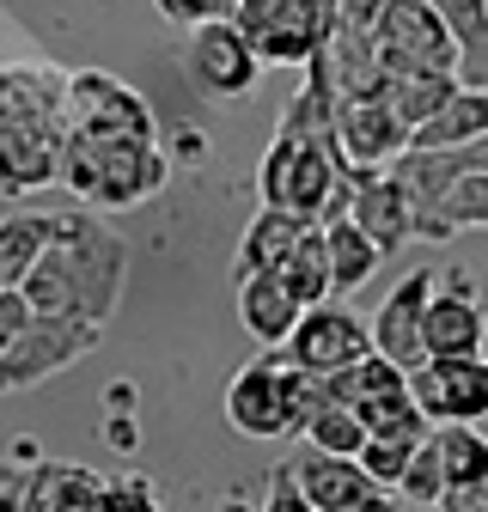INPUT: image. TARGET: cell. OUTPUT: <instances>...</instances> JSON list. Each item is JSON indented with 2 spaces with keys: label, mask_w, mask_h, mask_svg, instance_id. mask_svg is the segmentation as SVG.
<instances>
[{
  "label": "cell",
  "mask_w": 488,
  "mask_h": 512,
  "mask_svg": "<svg viewBox=\"0 0 488 512\" xmlns=\"http://www.w3.org/2000/svg\"><path fill=\"white\" fill-rule=\"evenodd\" d=\"M122 275H129L122 232H110L98 214H55V232L37 250V263L25 269L19 293L31 299V311L110 324L122 305Z\"/></svg>",
  "instance_id": "cell-1"
},
{
  "label": "cell",
  "mask_w": 488,
  "mask_h": 512,
  "mask_svg": "<svg viewBox=\"0 0 488 512\" xmlns=\"http://www.w3.org/2000/svg\"><path fill=\"white\" fill-rule=\"evenodd\" d=\"M68 147V74L43 61L0 68V196H31L55 183Z\"/></svg>",
  "instance_id": "cell-2"
},
{
  "label": "cell",
  "mask_w": 488,
  "mask_h": 512,
  "mask_svg": "<svg viewBox=\"0 0 488 512\" xmlns=\"http://www.w3.org/2000/svg\"><path fill=\"white\" fill-rule=\"evenodd\" d=\"M55 183H68L98 214H129L171 183V159L159 141H92V135H74L68 128Z\"/></svg>",
  "instance_id": "cell-3"
},
{
  "label": "cell",
  "mask_w": 488,
  "mask_h": 512,
  "mask_svg": "<svg viewBox=\"0 0 488 512\" xmlns=\"http://www.w3.org/2000/svg\"><path fill=\"white\" fill-rule=\"evenodd\" d=\"M257 196L263 208H293L299 220H336L354 202L348 183V159L336 141H299V135H275L263 165H257Z\"/></svg>",
  "instance_id": "cell-4"
},
{
  "label": "cell",
  "mask_w": 488,
  "mask_h": 512,
  "mask_svg": "<svg viewBox=\"0 0 488 512\" xmlns=\"http://www.w3.org/2000/svg\"><path fill=\"white\" fill-rule=\"evenodd\" d=\"M318 403H324V378L299 372L275 348L251 366H238V378L226 384V421L244 439H287L312 421Z\"/></svg>",
  "instance_id": "cell-5"
},
{
  "label": "cell",
  "mask_w": 488,
  "mask_h": 512,
  "mask_svg": "<svg viewBox=\"0 0 488 512\" xmlns=\"http://www.w3.org/2000/svg\"><path fill=\"white\" fill-rule=\"evenodd\" d=\"M104 342V324L92 317H49V311H31V324L0 348V397H19L31 384L68 372L74 360H86L92 348Z\"/></svg>",
  "instance_id": "cell-6"
},
{
  "label": "cell",
  "mask_w": 488,
  "mask_h": 512,
  "mask_svg": "<svg viewBox=\"0 0 488 512\" xmlns=\"http://www.w3.org/2000/svg\"><path fill=\"white\" fill-rule=\"evenodd\" d=\"M226 19L244 31V43L257 49L263 68H305L330 31L324 0H232Z\"/></svg>",
  "instance_id": "cell-7"
},
{
  "label": "cell",
  "mask_w": 488,
  "mask_h": 512,
  "mask_svg": "<svg viewBox=\"0 0 488 512\" xmlns=\"http://www.w3.org/2000/svg\"><path fill=\"white\" fill-rule=\"evenodd\" d=\"M379 49V68L385 80L397 74H452L458 68V49H452V31L440 25V13L427 0H385L379 19L366 25Z\"/></svg>",
  "instance_id": "cell-8"
},
{
  "label": "cell",
  "mask_w": 488,
  "mask_h": 512,
  "mask_svg": "<svg viewBox=\"0 0 488 512\" xmlns=\"http://www.w3.org/2000/svg\"><path fill=\"white\" fill-rule=\"evenodd\" d=\"M68 128L92 141H159L153 104L104 68H80L68 74Z\"/></svg>",
  "instance_id": "cell-9"
},
{
  "label": "cell",
  "mask_w": 488,
  "mask_h": 512,
  "mask_svg": "<svg viewBox=\"0 0 488 512\" xmlns=\"http://www.w3.org/2000/svg\"><path fill=\"white\" fill-rule=\"evenodd\" d=\"M183 74H190V86L202 98L232 104V98H244L257 86L263 61H257V49L244 43V31L232 19H202V25H190V43H183Z\"/></svg>",
  "instance_id": "cell-10"
},
{
  "label": "cell",
  "mask_w": 488,
  "mask_h": 512,
  "mask_svg": "<svg viewBox=\"0 0 488 512\" xmlns=\"http://www.w3.org/2000/svg\"><path fill=\"white\" fill-rule=\"evenodd\" d=\"M482 342H488V311L476 299L470 269L434 275V299L421 311V354L427 360H464V354H482Z\"/></svg>",
  "instance_id": "cell-11"
},
{
  "label": "cell",
  "mask_w": 488,
  "mask_h": 512,
  "mask_svg": "<svg viewBox=\"0 0 488 512\" xmlns=\"http://www.w3.org/2000/svg\"><path fill=\"white\" fill-rule=\"evenodd\" d=\"M287 360L299 372H312V378H330L342 366H354L360 354H373V336H366V317H354L348 305L324 299V305H305L299 311V324L287 330Z\"/></svg>",
  "instance_id": "cell-12"
},
{
  "label": "cell",
  "mask_w": 488,
  "mask_h": 512,
  "mask_svg": "<svg viewBox=\"0 0 488 512\" xmlns=\"http://www.w3.org/2000/svg\"><path fill=\"white\" fill-rule=\"evenodd\" d=\"M409 397L427 421H488V360H415L409 366Z\"/></svg>",
  "instance_id": "cell-13"
},
{
  "label": "cell",
  "mask_w": 488,
  "mask_h": 512,
  "mask_svg": "<svg viewBox=\"0 0 488 512\" xmlns=\"http://www.w3.org/2000/svg\"><path fill=\"white\" fill-rule=\"evenodd\" d=\"M348 183H354V202H348V220L379 244V256L403 250L415 238V208L403 196V183L385 171V165H348Z\"/></svg>",
  "instance_id": "cell-14"
},
{
  "label": "cell",
  "mask_w": 488,
  "mask_h": 512,
  "mask_svg": "<svg viewBox=\"0 0 488 512\" xmlns=\"http://www.w3.org/2000/svg\"><path fill=\"white\" fill-rule=\"evenodd\" d=\"M427 299H434V269H409L391 293H385V305L366 317V336H373V354H385L391 366H415V360H427L421 354V311H427Z\"/></svg>",
  "instance_id": "cell-15"
},
{
  "label": "cell",
  "mask_w": 488,
  "mask_h": 512,
  "mask_svg": "<svg viewBox=\"0 0 488 512\" xmlns=\"http://www.w3.org/2000/svg\"><path fill=\"white\" fill-rule=\"evenodd\" d=\"M305 74H324L336 86V98H379L385 92V68H379V49L366 31L354 25H336L324 31V43L312 49V61H305Z\"/></svg>",
  "instance_id": "cell-16"
},
{
  "label": "cell",
  "mask_w": 488,
  "mask_h": 512,
  "mask_svg": "<svg viewBox=\"0 0 488 512\" xmlns=\"http://www.w3.org/2000/svg\"><path fill=\"white\" fill-rule=\"evenodd\" d=\"M336 147L348 165H391L409 147V128L397 122V110L379 98H342L336 104Z\"/></svg>",
  "instance_id": "cell-17"
},
{
  "label": "cell",
  "mask_w": 488,
  "mask_h": 512,
  "mask_svg": "<svg viewBox=\"0 0 488 512\" xmlns=\"http://www.w3.org/2000/svg\"><path fill=\"white\" fill-rule=\"evenodd\" d=\"M287 464H293V482H299V494H305L312 512H360L373 500V482H366V470L354 458L312 452V445H305V452L287 458Z\"/></svg>",
  "instance_id": "cell-18"
},
{
  "label": "cell",
  "mask_w": 488,
  "mask_h": 512,
  "mask_svg": "<svg viewBox=\"0 0 488 512\" xmlns=\"http://www.w3.org/2000/svg\"><path fill=\"white\" fill-rule=\"evenodd\" d=\"M299 299L287 293V281L281 275H238V324L251 330L263 348H281L287 342V330L299 324Z\"/></svg>",
  "instance_id": "cell-19"
},
{
  "label": "cell",
  "mask_w": 488,
  "mask_h": 512,
  "mask_svg": "<svg viewBox=\"0 0 488 512\" xmlns=\"http://www.w3.org/2000/svg\"><path fill=\"white\" fill-rule=\"evenodd\" d=\"M440 13V25L452 31L458 49V86H488V0H427Z\"/></svg>",
  "instance_id": "cell-20"
},
{
  "label": "cell",
  "mask_w": 488,
  "mask_h": 512,
  "mask_svg": "<svg viewBox=\"0 0 488 512\" xmlns=\"http://www.w3.org/2000/svg\"><path fill=\"white\" fill-rule=\"evenodd\" d=\"M305 226H312V220H299L293 208H257V220L244 226V238H238V275H275Z\"/></svg>",
  "instance_id": "cell-21"
},
{
  "label": "cell",
  "mask_w": 488,
  "mask_h": 512,
  "mask_svg": "<svg viewBox=\"0 0 488 512\" xmlns=\"http://www.w3.org/2000/svg\"><path fill=\"white\" fill-rule=\"evenodd\" d=\"M482 135H488V86H458L409 135V147H464V141H482Z\"/></svg>",
  "instance_id": "cell-22"
},
{
  "label": "cell",
  "mask_w": 488,
  "mask_h": 512,
  "mask_svg": "<svg viewBox=\"0 0 488 512\" xmlns=\"http://www.w3.org/2000/svg\"><path fill=\"white\" fill-rule=\"evenodd\" d=\"M318 232H324V250H330V281H336V293H360L366 281L379 275V263H385V256H379V244L366 238V232H360L348 214L324 220Z\"/></svg>",
  "instance_id": "cell-23"
},
{
  "label": "cell",
  "mask_w": 488,
  "mask_h": 512,
  "mask_svg": "<svg viewBox=\"0 0 488 512\" xmlns=\"http://www.w3.org/2000/svg\"><path fill=\"white\" fill-rule=\"evenodd\" d=\"M275 275L287 281V293H293L299 305H324V299H336L330 250H324V232H318V226H305V232H299V244L287 250V263H281Z\"/></svg>",
  "instance_id": "cell-24"
},
{
  "label": "cell",
  "mask_w": 488,
  "mask_h": 512,
  "mask_svg": "<svg viewBox=\"0 0 488 512\" xmlns=\"http://www.w3.org/2000/svg\"><path fill=\"white\" fill-rule=\"evenodd\" d=\"M434 452H440L446 488L488 476V433H482L476 421H434Z\"/></svg>",
  "instance_id": "cell-25"
},
{
  "label": "cell",
  "mask_w": 488,
  "mask_h": 512,
  "mask_svg": "<svg viewBox=\"0 0 488 512\" xmlns=\"http://www.w3.org/2000/svg\"><path fill=\"white\" fill-rule=\"evenodd\" d=\"M336 86L324 74H305L299 98L281 110V135H299V141H336Z\"/></svg>",
  "instance_id": "cell-26"
},
{
  "label": "cell",
  "mask_w": 488,
  "mask_h": 512,
  "mask_svg": "<svg viewBox=\"0 0 488 512\" xmlns=\"http://www.w3.org/2000/svg\"><path fill=\"white\" fill-rule=\"evenodd\" d=\"M55 214H7L0 220V287H19L25 269L37 263V250L49 244Z\"/></svg>",
  "instance_id": "cell-27"
},
{
  "label": "cell",
  "mask_w": 488,
  "mask_h": 512,
  "mask_svg": "<svg viewBox=\"0 0 488 512\" xmlns=\"http://www.w3.org/2000/svg\"><path fill=\"white\" fill-rule=\"evenodd\" d=\"M354 409H360V421H366V439H403V445H421L427 427H434V421L415 409L409 384H403V391H385V397H366V403H354Z\"/></svg>",
  "instance_id": "cell-28"
},
{
  "label": "cell",
  "mask_w": 488,
  "mask_h": 512,
  "mask_svg": "<svg viewBox=\"0 0 488 512\" xmlns=\"http://www.w3.org/2000/svg\"><path fill=\"white\" fill-rule=\"evenodd\" d=\"M452 92H458V74H397V80H385V104L397 110V122L409 128V135H415V128L434 116Z\"/></svg>",
  "instance_id": "cell-29"
},
{
  "label": "cell",
  "mask_w": 488,
  "mask_h": 512,
  "mask_svg": "<svg viewBox=\"0 0 488 512\" xmlns=\"http://www.w3.org/2000/svg\"><path fill=\"white\" fill-rule=\"evenodd\" d=\"M299 433H305V445H312V452H336V458H354L360 445H366L360 409H354V403H336L330 391H324V403L312 409V421H305Z\"/></svg>",
  "instance_id": "cell-30"
},
{
  "label": "cell",
  "mask_w": 488,
  "mask_h": 512,
  "mask_svg": "<svg viewBox=\"0 0 488 512\" xmlns=\"http://www.w3.org/2000/svg\"><path fill=\"white\" fill-rule=\"evenodd\" d=\"M440 488H446V470H440V452H434V427H427V439L409 452V464H403V482H397V494L409 500V506H434L440 500Z\"/></svg>",
  "instance_id": "cell-31"
},
{
  "label": "cell",
  "mask_w": 488,
  "mask_h": 512,
  "mask_svg": "<svg viewBox=\"0 0 488 512\" xmlns=\"http://www.w3.org/2000/svg\"><path fill=\"white\" fill-rule=\"evenodd\" d=\"M409 452H415V445H403V439H366L360 452H354V464L366 470V482H373V488H397Z\"/></svg>",
  "instance_id": "cell-32"
},
{
  "label": "cell",
  "mask_w": 488,
  "mask_h": 512,
  "mask_svg": "<svg viewBox=\"0 0 488 512\" xmlns=\"http://www.w3.org/2000/svg\"><path fill=\"white\" fill-rule=\"evenodd\" d=\"M92 512H165V506H159L147 476H110V482H98Z\"/></svg>",
  "instance_id": "cell-33"
},
{
  "label": "cell",
  "mask_w": 488,
  "mask_h": 512,
  "mask_svg": "<svg viewBox=\"0 0 488 512\" xmlns=\"http://www.w3.org/2000/svg\"><path fill=\"white\" fill-rule=\"evenodd\" d=\"M153 7H159L165 25L190 31V25H202V19H226V13H232V0H153Z\"/></svg>",
  "instance_id": "cell-34"
},
{
  "label": "cell",
  "mask_w": 488,
  "mask_h": 512,
  "mask_svg": "<svg viewBox=\"0 0 488 512\" xmlns=\"http://www.w3.org/2000/svg\"><path fill=\"white\" fill-rule=\"evenodd\" d=\"M263 512H312V506H305V494H299V482H293V464H275V470H269V500H263Z\"/></svg>",
  "instance_id": "cell-35"
},
{
  "label": "cell",
  "mask_w": 488,
  "mask_h": 512,
  "mask_svg": "<svg viewBox=\"0 0 488 512\" xmlns=\"http://www.w3.org/2000/svg\"><path fill=\"white\" fill-rule=\"evenodd\" d=\"M434 512H488V476H476V482H452V488H440V500H434Z\"/></svg>",
  "instance_id": "cell-36"
},
{
  "label": "cell",
  "mask_w": 488,
  "mask_h": 512,
  "mask_svg": "<svg viewBox=\"0 0 488 512\" xmlns=\"http://www.w3.org/2000/svg\"><path fill=\"white\" fill-rule=\"evenodd\" d=\"M324 7H330V19H336V25H354V31H366V25L379 19V7H385V0H324Z\"/></svg>",
  "instance_id": "cell-37"
},
{
  "label": "cell",
  "mask_w": 488,
  "mask_h": 512,
  "mask_svg": "<svg viewBox=\"0 0 488 512\" xmlns=\"http://www.w3.org/2000/svg\"><path fill=\"white\" fill-rule=\"evenodd\" d=\"M7 470H13V464H0V482H7Z\"/></svg>",
  "instance_id": "cell-38"
},
{
  "label": "cell",
  "mask_w": 488,
  "mask_h": 512,
  "mask_svg": "<svg viewBox=\"0 0 488 512\" xmlns=\"http://www.w3.org/2000/svg\"><path fill=\"white\" fill-rule=\"evenodd\" d=\"M7 342H13V336H7V330H0V348H7Z\"/></svg>",
  "instance_id": "cell-39"
}]
</instances>
